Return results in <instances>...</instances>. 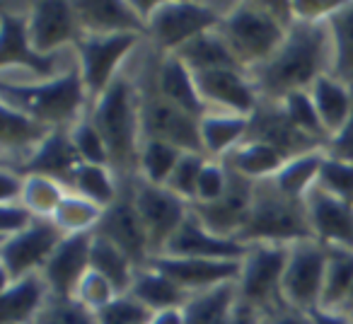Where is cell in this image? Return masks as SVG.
Listing matches in <instances>:
<instances>
[{
    "mask_svg": "<svg viewBox=\"0 0 353 324\" xmlns=\"http://www.w3.org/2000/svg\"><path fill=\"white\" fill-rule=\"evenodd\" d=\"M51 298L41 274H30L3 283V324H34Z\"/></svg>",
    "mask_w": 353,
    "mask_h": 324,
    "instance_id": "4316f807",
    "label": "cell"
},
{
    "mask_svg": "<svg viewBox=\"0 0 353 324\" xmlns=\"http://www.w3.org/2000/svg\"><path fill=\"white\" fill-rule=\"evenodd\" d=\"M27 32L39 54L59 56L83 39L75 6L68 0H39L27 6Z\"/></svg>",
    "mask_w": 353,
    "mask_h": 324,
    "instance_id": "5bb4252c",
    "label": "cell"
},
{
    "mask_svg": "<svg viewBox=\"0 0 353 324\" xmlns=\"http://www.w3.org/2000/svg\"><path fill=\"white\" fill-rule=\"evenodd\" d=\"M245 259H242L240 281H237V293L245 305H252L259 312L269 314L276 307H281L283 295L285 264H288L290 247L285 245H247Z\"/></svg>",
    "mask_w": 353,
    "mask_h": 324,
    "instance_id": "9c48e42d",
    "label": "cell"
},
{
    "mask_svg": "<svg viewBox=\"0 0 353 324\" xmlns=\"http://www.w3.org/2000/svg\"><path fill=\"white\" fill-rule=\"evenodd\" d=\"M334 41V73L339 80L353 85V0L339 3L327 17Z\"/></svg>",
    "mask_w": 353,
    "mask_h": 324,
    "instance_id": "8d00e7d4",
    "label": "cell"
},
{
    "mask_svg": "<svg viewBox=\"0 0 353 324\" xmlns=\"http://www.w3.org/2000/svg\"><path fill=\"white\" fill-rule=\"evenodd\" d=\"M0 104H10L49 128L73 126L90 112L88 88L78 63L49 80L0 78Z\"/></svg>",
    "mask_w": 353,
    "mask_h": 324,
    "instance_id": "3957f363",
    "label": "cell"
},
{
    "mask_svg": "<svg viewBox=\"0 0 353 324\" xmlns=\"http://www.w3.org/2000/svg\"><path fill=\"white\" fill-rule=\"evenodd\" d=\"M264 324H312V317L307 312L290 305H281L274 312H269L264 317Z\"/></svg>",
    "mask_w": 353,
    "mask_h": 324,
    "instance_id": "db71d44e",
    "label": "cell"
},
{
    "mask_svg": "<svg viewBox=\"0 0 353 324\" xmlns=\"http://www.w3.org/2000/svg\"><path fill=\"white\" fill-rule=\"evenodd\" d=\"M61 56V54H59ZM59 56H46L34 49L27 32V10H0V70L3 75L20 73L32 80H49L65 68L59 65Z\"/></svg>",
    "mask_w": 353,
    "mask_h": 324,
    "instance_id": "30bf717a",
    "label": "cell"
},
{
    "mask_svg": "<svg viewBox=\"0 0 353 324\" xmlns=\"http://www.w3.org/2000/svg\"><path fill=\"white\" fill-rule=\"evenodd\" d=\"M155 85L160 94L170 104L182 112L192 114L194 119H203L211 109L203 102L194 73L176 54H157L155 59Z\"/></svg>",
    "mask_w": 353,
    "mask_h": 324,
    "instance_id": "d4e9b609",
    "label": "cell"
},
{
    "mask_svg": "<svg viewBox=\"0 0 353 324\" xmlns=\"http://www.w3.org/2000/svg\"><path fill=\"white\" fill-rule=\"evenodd\" d=\"M68 189L61 182L51 177H41V174H25V187H22L20 203L37 218L51 221L54 213L59 211L61 201L65 199Z\"/></svg>",
    "mask_w": 353,
    "mask_h": 324,
    "instance_id": "60d3db41",
    "label": "cell"
},
{
    "mask_svg": "<svg viewBox=\"0 0 353 324\" xmlns=\"http://www.w3.org/2000/svg\"><path fill=\"white\" fill-rule=\"evenodd\" d=\"M148 266L170 276L174 283L182 285L187 293H201L218 285L237 283L240 281L242 261L225 259H192V256H152Z\"/></svg>",
    "mask_w": 353,
    "mask_h": 324,
    "instance_id": "e0dca14e",
    "label": "cell"
},
{
    "mask_svg": "<svg viewBox=\"0 0 353 324\" xmlns=\"http://www.w3.org/2000/svg\"><path fill=\"white\" fill-rule=\"evenodd\" d=\"M237 303H240L237 283L192 293V298L182 307L184 324H228L232 312H235Z\"/></svg>",
    "mask_w": 353,
    "mask_h": 324,
    "instance_id": "1f68e13d",
    "label": "cell"
},
{
    "mask_svg": "<svg viewBox=\"0 0 353 324\" xmlns=\"http://www.w3.org/2000/svg\"><path fill=\"white\" fill-rule=\"evenodd\" d=\"M34 324H99L97 314L80 305L75 298H56L51 295L46 307Z\"/></svg>",
    "mask_w": 353,
    "mask_h": 324,
    "instance_id": "ee69618b",
    "label": "cell"
},
{
    "mask_svg": "<svg viewBox=\"0 0 353 324\" xmlns=\"http://www.w3.org/2000/svg\"><path fill=\"white\" fill-rule=\"evenodd\" d=\"M148 324H184V312H182V307L152 312L150 319H148Z\"/></svg>",
    "mask_w": 353,
    "mask_h": 324,
    "instance_id": "6f0895ef",
    "label": "cell"
},
{
    "mask_svg": "<svg viewBox=\"0 0 353 324\" xmlns=\"http://www.w3.org/2000/svg\"><path fill=\"white\" fill-rule=\"evenodd\" d=\"M70 136H73V143L80 152V160L88 162V165L112 168V155H109L107 141H104L99 128L94 126V121L90 119V112L70 126Z\"/></svg>",
    "mask_w": 353,
    "mask_h": 324,
    "instance_id": "7bdbcfd3",
    "label": "cell"
},
{
    "mask_svg": "<svg viewBox=\"0 0 353 324\" xmlns=\"http://www.w3.org/2000/svg\"><path fill=\"white\" fill-rule=\"evenodd\" d=\"M279 104H281V109H283L285 117L290 119V123H293L295 128H300L303 133L317 138V141H322L324 145H327L329 136H327V131H324L322 119H319L317 107H314V102H312V97H310L307 90L285 94Z\"/></svg>",
    "mask_w": 353,
    "mask_h": 324,
    "instance_id": "b9f144b4",
    "label": "cell"
},
{
    "mask_svg": "<svg viewBox=\"0 0 353 324\" xmlns=\"http://www.w3.org/2000/svg\"><path fill=\"white\" fill-rule=\"evenodd\" d=\"M228 184H230V170L223 160H211L208 157L206 165L201 170V177L196 184V199H194L192 206H206L213 203L228 192Z\"/></svg>",
    "mask_w": 353,
    "mask_h": 324,
    "instance_id": "7dc6e473",
    "label": "cell"
},
{
    "mask_svg": "<svg viewBox=\"0 0 353 324\" xmlns=\"http://www.w3.org/2000/svg\"><path fill=\"white\" fill-rule=\"evenodd\" d=\"M324 150H327L329 157H336V160L351 162L353 165V112L348 117V121L329 138Z\"/></svg>",
    "mask_w": 353,
    "mask_h": 324,
    "instance_id": "816d5d0a",
    "label": "cell"
},
{
    "mask_svg": "<svg viewBox=\"0 0 353 324\" xmlns=\"http://www.w3.org/2000/svg\"><path fill=\"white\" fill-rule=\"evenodd\" d=\"M290 22V3H232L225 6L218 32L225 37L242 68L252 73L274 59Z\"/></svg>",
    "mask_w": 353,
    "mask_h": 324,
    "instance_id": "277c9868",
    "label": "cell"
},
{
    "mask_svg": "<svg viewBox=\"0 0 353 324\" xmlns=\"http://www.w3.org/2000/svg\"><path fill=\"white\" fill-rule=\"evenodd\" d=\"M34 221L37 216H32L22 203H0V240L20 235Z\"/></svg>",
    "mask_w": 353,
    "mask_h": 324,
    "instance_id": "f907efd6",
    "label": "cell"
},
{
    "mask_svg": "<svg viewBox=\"0 0 353 324\" xmlns=\"http://www.w3.org/2000/svg\"><path fill=\"white\" fill-rule=\"evenodd\" d=\"M250 247L232 237H221L211 232L196 216H189L184 225L176 230L162 254L167 256H192V259H225L242 261Z\"/></svg>",
    "mask_w": 353,
    "mask_h": 324,
    "instance_id": "603a6c76",
    "label": "cell"
},
{
    "mask_svg": "<svg viewBox=\"0 0 353 324\" xmlns=\"http://www.w3.org/2000/svg\"><path fill=\"white\" fill-rule=\"evenodd\" d=\"M285 160H288V157H285L279 148L247 138V141L242 143V145H237L223 162H225L232 172L242 174V177H247L250 182H266V179H274L276 174L281 172Z\"/></svg>",
    "mask_w": 353,
    "mask_h": 324,
    "instance_id": "f546056e",
    "label": "cell"
},
{
    "mask_svg": "<svg viewBox=\"0 0 353 324\" xmlns=\"http://www.w3.org/2000/svg\"><path fill=\"white\" fill-rule=\"evenodd\" d=\"M63 232L54 225V221L37 218L27 230L20 235H12L0 240V271L3 283H10L15 279L30 274H41L46 261L56 252V247L63 240Z\"/></svg>",
    "mask_w": 353,
    "mask_h": 324,
    "instance_id": "4fadbf2b",
    "label": "cell"
},
{
    "mask_svg": "<svg viewBox=\"0 0 353 324\" xmlns=\"http://www.w3.org/2000/svg\"><path fill=\"white\" fill-rule=\"evenodd\" d=\"M92 237L94 232H80V235H65L51 259L46 261L44 281L49 283L51 295L56 298H73L78 290L80 281L85 279L92 266H90V256H92Z\"/></svg>",
    "mask_w": 353,
    "mask_h": 324,
    "instance_id": "d6986e66",
    "label": "cell"
},
{
    "mask_svg": "<svg viewBox=\"0 0 353 324\" xmlns=\"http://www.w3.org/2000/svg\"><path fill=\"white\" fill-rule=\"evenodd\" d=\"M85 34H141L148 39L145 17L136 3L123 0H75Z\"/></svg>",
    "mask_w": 353,
    "mask_h": 324,
    "instance_id": "cb8c5ba5",
    "label": "cell"
},
{
    "mask_svg": "<svg viewBox=\"0 0 353 324\" xmlns=\"http://www.w3.org/2000/svg\"><path fill=\"white\" fill-rule=\"evenodd\" d=\"M104 216V208L92 203L90 199L80 196L75 192H68L61 201L59 211L54 213V225L63 235H80V232H94Z\"/></svg>",
    "mask_w": 353,
    "mask_h": 324,
    "instance_id": "ab89813d",
    "label": "cell"
},
{
    "mask_svg": "<svg viewBox=\"0 0 353 324\" xmlns=\"http://www.w3.org/2000/svg\"><path fill=\"white\" fill-rule=\"evenodd\" d=\"M133 201H136L138 216L145 225L152 256H160L172 237L176 235V230L192 216V203L176 196L172 189L155 187L138 177L133 182Z\"/></svg>",
    "mask_w": 353,
    "mask_h": 324,
    "instance_id": "7c38bea8",
    "label": "cell"
},
{
    "mask_svg": "<svg viewBox=\"0 0 353 324\" xmlns=\"http://www.w3.org/2000/svg\"><path fill=\"white\" fill-rule=\"evenodd\" d=\"M305 203L314 240L324 247L353 252V203L332 196L322 187H314Z\"/></svg>",
    "mask_w": 353,
    "mask_h": 324,
    "instance_id": "ffe728a7",
    "label": "cell"
},
{
    "mask_svg": "<svg viewBox=\"0 0 353 324\" xmlns=\"http://www.w3.org/2000/svg\"><path fill=\"white\" fill-rule=\"evenodd\" d=\"M250 117H237L230 112H208L199 121L201 128V145L206 157L211 160H225L237 145L250 138Z\"/></svg>",
    "mask_w": 353,
    "mask_h": 324,
    "instance_id": "83f0119b",
    "label": "cell"
},
{
    "mask_svg": "<svg viewBox=\"0 0 353 324\" xmlns=\"http://www.w3.org/2000/svg\"><path fill=\"white\" fill-rule=\"evenodd\" d=\"M250 138L252 141L269 143V145L279 148L285 157L305 155V152L312 150H324V143L317 138L307 136L300 128H295L290 123V119L285 117V112L281 109L279 102H269V99H261L259 109L252 117L250 126Z\"/></svg>",
    "mask_w": 353,
    "mask_h": 324,
    "instance_id": "44dd1931",
    "label": "cell"
},
{
    "mask_svg": "<svg viewBox=\"0 0 353 324\" xmlns=\"http://www.w3.org/2000/svg\"><path fill=\"white\" fill-rule=\"evenodd\" d=\"M329 250V264H327V279H324V293H322V310H341L346 307L348 295L353 290V252L339 250V247H327Z\"/></svg>",
    "mask_w": 353,
    "mask_h": 324,
    "instance_id": "74e56055",
    "label": "cell"
},
{
    "mask_svg": "<svg viewBox=\"0 0 353 324\" xmlns=\"http://www.w3.org/2000/svg\"><path fill=\"white\" fill-rule=\"evenodd\" d=\"M176 56L189 65L192 73H208V70H221V68H242L240 61L232 54V49L228 46L225 37L218 30H211L206 34L196 37L194 41H189L187 46H182V49L176 51Z\"/></svg>",
    "mask_w": 353,
    "mask_h": 324,
    "instance_id": "d6a6232c",
    "label": "cell"
},
{
    "mask_svg": "<svg viewBox=\"0 0 353 324\" xmlns=\"http://www.w3.org/2000/svg\"><path fill=\"white\" fill-rule=\"evenodd\" d=\"M307 92L317 107L324 131L332 138L353 112V85L339 80L336 75H322Z\"/></svg>",
    "mask_w": 353,
    "mask_h": 324,
    "instance_id": "f1b7e54d",
    "label": "cell"
},
{
    "mask_svg": "<svg viewBox=\"0 0 353 324\" xmlns=\"http://www.w3.org/2000/svg\"><path fill=\"white\" fill-rule=\"evenodd\" d=\"M264 317H266L264 312H259V310H254L252 305H245L240 300L228 324H264Z\"/></svg>",
    "mask_w": 353,
    "mask_h": 324,
    "instance_id": "9f6ffc18",
    "label": "cell"
},
{
    "mask_svg": "<svg viewBox=\"0 0 353 324\" xmlns=\"http://www.w3.org/2000/svg\"><path fill=\"white\" fill-rule=\"evenodd\" d=\"M324 157L327 150H312L305 155L288 157L281 172L274 177V184L293 199H305L319 182V172H322Z\"/></svg>",
    "mask_w": 353,
    "mask_h": 324,
    "instance_id": "e575fe53",
    "label": "cell"
},
{
    "mask_svg": "<svg viewBox=\"0 0 353 324\" xmlns=\"http://www.w3.org/2000/svg\"><path fill=\"white\" fill-rule=\"evenodd\" d=\"M343 312H348L353 317V290H351V295H348V303H346V307H343Z\"/></svg>",
    "mask_w": 353,
    "mask_h": 324,
    "instance_id": "680465c9",
    "label": "cell"
},
{
    "mask_svg": "<svg viewBox=\"0 0 353 324\" xmlns=\"http://www.w3.org/2000/svg\"><path fill=\"white\" fill-rule=\"evenodd\" d=\"M143 41L148 39L141 34H83L73 51L78 56L75 63L92 102L117 80Z\"/></svg>",
    "mask_w": 353,
    "mask_h": 324,
    "instance_id": "ba28073f",
    "label": "cell"
},
{
    "mask_svg": "<svg viewBox=\"0 0 353 324\" xmlns=\"http://www.w3.org/2000/svg\"><path fill=\"white\" fill-rule=\"evenodd\" d=\"M25 174L12 168H0V203H20Z\"/></svg>",
    "mask_w": 353,
    "mask_h": 324,
    "instance_id": "f5cc1de1",
    "label": "cell"
},
{
    "mask_svg": "<svg viewBox=\"0 0 353 324\" xmlns=\"http://www.w3.org/2000/svg\"><path fill=\"white\" fill-rule=\"evenodd\" d=\"M73 298L78 300L80 305H85V307L92 310V312L97 314L99 310L107 307L114 298H119V290L114 288V285L109 283L102 274H97V271L90 269L88 274H85V279L80 281V285H78V290H75Z\"/></svg>",
    "mask_w": 353,
    "mask_h": 324,
    "instance_id": "c3c4849f",
    "label": "cell"
},
{
    "mask_svg": "<svg viewBox=\"0 0 353 324\" xmlns=\"http://www.w3.org/2000/svg\"><path fill=\"white\" fill-rule=\"evenodd\" d=\"M334 73V41L327 20L307 22L293 17L285 41L261 68L252 70L261 99L281 102L285 94L310 90L322 75Z\"/></svg>",
    "mask_w": 353,
    "mask_h": 324,
    "instance_id": "6da1fadb",
    "label": "cell"
},
{
    "mask_svg": "<svg viewBox=\"0 0 353 324\" xmlns=\"http://www.w3.org/2000/svg\"><path fill=\"white\" fill-rule=\"evenodd\" d=\"M184 150L165 141H143L138 155V179L155 187H167L176 162L182 160Z\"/></svg>",
    "mask_w": 353,
    "mask_h": 324,
    "instance_id": "f35d334b",
    "label": "cell"
},
{
    "mask_svg": "<svg viewBox=\"0 0 353 324\" xmlns=\"http://www.w3.org/2000/svg\"><path fill=\"white\" fill-rule=\"evenodd\" d=\"M0 152H3V168H20L27 160L32 150L49 136L54 128L44 126L34 117L10 107V104H0Z\"/></svg>",
    "mask_w": 353,
    "mask_h": 324,
    "instance_id": "484cf974",
    "label": "cell"
},
{
    "mask_svg": "<svg viewBox=\"0 0 353 324\" xmlns=\"http://www.w3.org/2000/svg\"><path fill=\"white\" fill-rule=\"evenodd\" d=\"M254 189H256V182H250L247 177H242V174L230 170L228 192L213 203L192 206V213L211 232H216V235H221V237H232V240H237L242 227L247 225V218H250L252 203H254Z\"/></svg>",
    "mask_w": 353,
    "mask_h": 324,
    "instance_id": "ac0fdd59",
    "label": "cell"
},
{
    "mask_svg": "<svg viewBox=\"0 0 353 324\" xmlns=\"http://www.w3.org/2000/svg\"><path fill=\"white\" fill-rule=\"evenodd\" d=\"M80 165H83V160H80V152L73 143V136H70V126H61V128H54V131L27 155V160L17 168V172L51 177L68 189L70 177H73V172Z\"/></svg>",
    "mask_w": 353,
    "mask_h": 324,
    "instance_id": "7402d4cb",
    "label": "cell"
},
{
    "mask_svg": "<svg viewBox=\"0 0 353 324\" xmlns=\"http://www.w3.org/2000/svg\"><path fill=\"white\" fill-rule=\"evenodd\" d=\"M242 245H285L314 240L310 225L305 199L285 196L274 179L256 182L254 203L242 232L237 235Z\"/></svg>",
    "mask_w": 353,
    "mask_h": 324,
    "instance_id": "5b68a950",
    "label": "cell"
},
{
    "mask_svg": "<svg viewBox=\"0 0 353 324\" xmlns=\"http://www.w3.org/2000/svg\"><path fill=\"white\" fill-rule=\"evenodd\" d=\"M203 102L211 112H230L237 117H254L261 94L254 80L242 68H221L208 73H194Z\"/></svg>",
    "mask_w": 353,
    "mask_h": 324,
    "instance_id": "2e32d148",
    "label": "cell"
},
{
    "mask_svg": "<svg viewBox=\"0 0 353 324\" xmlns=\"http://www.w3.org/2000/svg\"><path fill=\"white\" fill-rule=\"evenodd\" d=\"M90 119L104 136L112 155V170L119 179L138 177V155L143 145L141 123V88L126 68L112 85L90 104Z\"/></svg>",
    "mask_w": 353,
    "mask_h": 324,
    "instance_id": "7a4b0ae2",
    "label": "cell"
},
{
    "mask_svg": "<svg viewBox=\"0 0 353 324\" xmlns=\"http://www.w3.org/2000/svg\"><path fill=\"white\" fill-rule=\"evenodd\" d=\"M208 157L201 155V152H184L182 160L176 162L174 172H172L170 182H167V189L176 194V196H182L184 201L194 203L196 199V184L199 177H201V170L206 165Z\"/></svg>",
    "mask_w": 353,
    "mask_h": 324,
    "instance_id": "f6af8a7d",
    "label": "cell"
},
{
    "mask_svg": "<svg viewBox=\"0 0 353 324\" xmlns=\"http://www.w3.org/2000/svg\"><path fill=\"white\" fill-rule=\"evenodd\" d=\"M138 10L145 17L148 44L157 54H176V51L194 41L196 37L218 30L225 8L211 6V3H150L141 6Z\"/></svg>",
    "mask_w": 353,
    "mask_h": 324,
    "instance_id": "52a82bcc",
    "label": "cell"
},
{
    "mask_svg": "<svg viewBox=\"0 0 353 324\" xmlns=\"http://www.w3.org/2000/svg\"><path fill=\"white\" fill-rule=\"evenodd\" d=\"M133 182L136 179H121L119 199L104 211L102 221H99L94 232L112 240L119 250H123L131 256L138 269H143L152 259V250H150L145 225H143L141 216H138L136 201H133Z\"/></svg>",
    "mask_w": 353,
    "mask_h": 324,
    "instance_id": "9a60e30c",
    "label": "cell"
},
{
    "mask_svg": "<svg viewBox=\"0 0 353 324\" xmlns=\"http://www.w3.org/2000/svg\"><path fill=\"white\" fill-rule=\"evenodd\" d=\"M150 310L145 305L138 303L133 295H119L114 298L107 307H102L97 312L99 324H148L150 319Z\"/></svg>",
    "mask_w": 353,
    "mask_h": 324,
    "instance_id": "681fc988",
    "label": "cell"
},
{
    "mask_svg": "<svg viewBox=\"0 0 353 324\" xmlns=\"http://www.w3.org/2000/svg\"><path fill=\"white\" fill-rule=\"evenodd\" d=\"M310 317H312V324H353V317L348 312H341V310H322L314 307L310 310Z\"/></svg>",
    "mask_w": 353,
    "mask_h": 324,
    "instance_id": "11a10c76",
    "label": "cell"
},
{
    "mask_svg": "<svg viewBox=\"0 0 353 324\" xmlns=\"http://www.w3.org/2000/svg\"><path fill=\"white\" fill-rule=\"evenodd\" d=\"M329 250L317 240H305L290 247L288 264H285L281 295L283 303L303 312L319 307L327 279Z\"/></svg>",
    "mask_w": 353,
    "mask_h": 324,
    "instance_id": "8fae6325",
    "label": "cell"
},
{
    "mask_svg": "<svg viewBox=\"0 0 353 324\" xmlns=\"http://www.w3.org/2000/svg\"><path fill=\"white\" fill-rule=\"evenodd\" d=\"M68 192L80 194V196L90 199L92 203H97V206H102L104 211H107V208L119 199L121 179H119V174L114 172L112 168L83 162V165L73 172V177H70Z\"/></svg>",
    "mask_w": 353,
    "mask_h": 324,
    "instance_id": "d590c367",
    "label": "cell"
},
{
    "mask_svg": "<svg viewBox=\"0 0 353 324\" xmlns=\"http://www.w3.org/2000/svg\"><path fill=\"white\" fill-rule=\"evenodd\" d=\"M155 59L157 51L150 46V54L138 70L143 141H165L184 152L206 155L201 145V128H199L201 119H194L192 114L182 112L179 107H174L162 97L155 85Z\"/></svg>",
    "mask_w": 353,
    "mask_h": 324,
    "instance_id": "8992f818",
    "label": "cell"
},
{
    "mask_svg": "<svg viewBox=\"0 0 353 324\" xmlns=\"http://www.w3.org/2000/svg\"><path fill=\"white\" fill-rule=\"evenodd\" d=\"M90 266L92 271L102 274L114 288L119 290V295H126L131 290L133 281H136L138 266L133 264V259L123 250H119L112 240L97 235L92 237V256H90Z\"/></svg>",
    "mask_w": 353,
    "mask_h": 324,
    "instance_id": "836d02e7",
    "label": "cell"
},
{
    "mask_svg": "<svg viewBox=\"0 0 353 324\" xmlns=\"http://www.w3.org/2000/svg\"><path fill=\"white\" fill-rule=\"evenodd\" d=\"M128 295H133L138 303L145 305L150 312L184 307L187 300L192 298V293H187L182 285L174 283L170 276H165L162 271L152 269V266H143V269H138L136 281H133Z\"/></svg>",
    "mask_w": 353,
    "mask_h": 324,
    "instance_id": "4dcf8cb0",
    "label": "cell"
},
{
    "mask_svg": "<svg viewBox=\"0 0 353 324\" xmlns=\"http://www.w3.org/2000/svg\"><path fill=\"white\" fill-rule=\"evenodd\" d=\"M317 187H322L327 194L353 203V165L351 162L336 160V157H324L322 172H319Z\"/></svg>",
    "mask_w": 353,
    "mask_h": 324,
    "instance_id": "bcb514c9",
    "label": "cell"
}]
</instances>
